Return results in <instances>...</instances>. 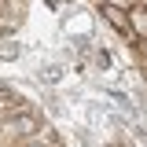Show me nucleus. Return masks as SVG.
Instances as JSON below:
<instances>
[{
	"label": "nucleus",
	"instance_id": "nucleus-1",
	"mask_svg": "<svg viewBox=\"0 0 147 147\" xmlns=\"http://www.w3.org/2000/svg\"><path fill=\"white\" fill-rule=\"evenodd\" d=\"M99 18L110 33H118L125 44H132V22H129V7H118V4H99Z\"/></svg>",
	"mask_w": 147,
	"mask_h": 147
},
{
	"label": "nucleus",
	"instance_id": "nucleus-2",
	"mask_svg": "<svg viewBox=\"0 0 147 147\" xmlns=\"http://www.w3.org/2000/svg\"><path fill=\"white\" fill-rule=\"evenodd\" d=\"M129 22H132V37L136 40H147V7L132 4L129 7Z\"/></svg>",
	"mask_w": 147,
	"mask_h": 147
},
{
	"label": "nucleus",
	"instance_id": "nucleus-3",
	"mask_svg": "<svg viewBox=\"0 0 147 147\" xmlns=\"http://www.w3.org/2000/svg\"><path fill=\"white\" fill-rule=\"evenodd\" d=\"M18 55H22V48H18L15 40L4 37V40H0V59H18Z\"/></svg>",
	"mask_w": 147,
	"mask_h": 147
},
{
	"label": "nucleus",
	"instance_id": "nucleus-4",
	"mask_svg": "<svg viewBox=\"0 0 147 147\" xmlns=\"http://www.w3.org/2000/svg\"><path fill=\"white\" fill-rule=\"evenodd\" d=\"M4 37H7V22H0V40H4Z\"/></svg>",
	"mask_w": 147,
	"mask_h": 147
},
{
	"label": "nucleus",
	"instance_id": "nucleus-5",
	"mask_svg": "<svg viewBox=\"0 0 147 147\" xmlns=\"http://www.w3.org/2000/svg\"><path fill=\"white\" fill-rule=\"evenodd\" d=\"M136 4H140V7H147V0H136Z\"/></svg>",
	"mask_w": 147,
	"mask_h": 147
}]
</instances>
